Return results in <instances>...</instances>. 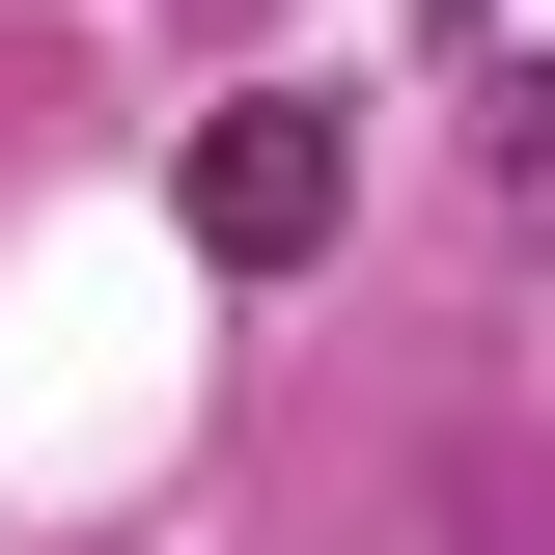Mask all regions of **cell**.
Segmentation results:
<instances>
[{
  "label": "cell",
  "mask_w": 555,
  "mask_h": 555,
  "mask_svg": "<svg viewBox=\"0 0 555 555\" xmlns=\"http://www.w3.org/2000/svg\"><path fill=\"white\" fill-rule=\"evenodd\" d=\"M334 195H361V139L306 112V83L195 112V250H222V278H306V250H334Z\"/></svg>",
  "instance_id": "6da1fadb"
},
{
  "label": "cell",
  "mask_w": 555,
  "mask_h": 555,
  "mask_svg": "<svg viewBox=\"0 0 555 555\" xmlns=\"http://www.w3.org/2000/svg\"><path fill=\"white\" fill-rule=\"evenodd\" d=\"M500 222H555V56L500 83Z\"/></svg>",
  "instance_id": "7a4b0ae2"
},
{
  "label": "cell",
  "mask_w": 555,
  "mask_h": 555,
  "mask_svg": "<svg viewBox=\"0 0 555 555\" xmlns=\"http://www.w3.org/2000/svg\"><path fill=\"white\" fill-rule=\"evenodd\" d=\"M473 555H555V473H473Z\"/></svg>",
  "instance_id": "3957f363"
}]
</instances>
